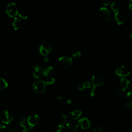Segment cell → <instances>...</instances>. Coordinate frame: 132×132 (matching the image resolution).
<instances>
[{"label":"cell","mask_w":132,"mask_h":132,"mask_svg":"<svg viewBox=\"0 0 132 132\" xmlns=\"http://www.w3.org/2000/svg\"><path fill=\"white\" fill-rule=\"evenodd\" d=\"M52 49V45L51 43L48 41H43L39 45V51L40 54L45 57V61L48 60L47 56L51 52Z\"/></svg>","instance_id":"cell-1"},{"label":"cell","mask_w":132,"mask_h":132,"mask_svg":"<svg viewBox=\"0 0 132 132\" xmlns=\"http://www.w3.org/2000/svg\"><path fill=\"white\" fill-rule=\"evenodd\" d=\"M92 84L93 87H98L102 85L104 82V78L103 76L100 74H95L92 77Z\"/></svg>","instance_id":"cell-6"},{"label":"cell","mask_w":132,"mask_h":132,"mask_svg":"<svg viewBox=\"0 0 132 132\" xmlns=\"http://www.w3.org/2000/svg\"><path fill=\"white\" fill-rule=\"evenodd\" d=\"M8 85L6 80L3 78L0 77V90H3L7 88Z\"/></svg>","instance_id":"cell-19"},{"label":"cell","mask_w":132,"mask_h":132,"mask_svg":"<svg viewBox=\"0 0 132 132\" xmlns=\"http://www.w3.org/2000/svg\"><path fill=\"white\" fill-rule=\"evenodd\" d=\"M8 132H17V131H16L14 129L12 128H9V129H8Z\"/></svg>","instance_id":"cell-37"},{"label":"cell","mask_w":132,"mask_h":132,"mask_svg":"<svg viewBox=\"0 0 132 132\" xmlns=\"http://www.w3.org/2000/svg\"><path fill=\"white\" fill-rule=\"evenodd\" d=\"M55 78L53 77H48L45 83H46V85H51L54 84L55 83Z\"/></svg>","instance_id":"cell-24"},{"label":"cell","mask_w":132,"mask_h":132,"mask_svg":"<svg viewBox=\"0 0 132 132\" xmlns=\"http://www.w3.org/2000/svg\"><path fill=\"white\" fill-rule=\"evenodd\" d=\"M67 128L70 132H75L77 130L78 125L74 122H70L67 123Z\"/></svg>","instance_id":"cell-14"},{"label":"cell","mask_w":132,"mask_h":132,"mask_svg":"<svg viewBox=\"0 0 132 132\" xmlns=\"http://www.w3.org/2000/svg\"><path fill=\"white\" fill-rule=\"evenodd\" d=\"M91 84L89 81H80L77 85V88L80 90H83L85 89L90 88Z\"/></svg>","instance_id":"cell-16"},{"label":"cell","mask_w":132,"mask_h":132,"mask_svg":"<svg viewBox=\"0 0 132 132\" xmlns=\"http://www.w3.org/2000/svg\"><path fill=\"white\" fill-rule=\"evenodd\" d=\"M21 21L18 18H14L12 22V25L14 29L17 30L20 28L21 26Z\"/></svg>","instance_id":"cell-17"},{"label":"cell","mask_w":132,"mask_h":132,"mask_svg":"<svg viewBox=\"0 0 132 132\" xmlns=\"http://www.w3.org/2000/svg\"><path fill=\"white\" fill-rule=\"evenodd\" d=\"M23 132H34V130H33L32 127L29 125L26 127L25 128H24Z\"/></svg>","instance_id":"cell-29"},{"label":"cell","mask_w":132,"mask_h":132,"mask_svg":"<svg viewBox=\"0 0 132 132\" xmlns=\"http://www.w3.org/2000/svg\"><path fill=\"white\" fill-rule=\"evenodd\" d=\"M111 0H103V4L105 6H108L110 3Z\"/></svg>","instance_id":"cell-34"},{"label":"cell","mask_w":132,"mask_h":132,"mask_svg":"<svg viewBox=\"0 0 132 132\" xmlns=\"http://www.w3.org/2000/svg\"><path fill=\"white\" fill-rule=\"evenodd\" d=\"M20 125L23 128L29 126L27 122V119L26 118H23L20 121Z\"/></svg>","instance_id":"cell-22"},{"label":"cell","mask_w":132,"mask_h":132,"mask_svg":"<svg viewBox=\"0 0 132 132\" xmlns=\"http://www.w3.org/2000/svg\"><path fill=\"white\" fill-rule=\"evenodd\" d=\"M69 114L71 117H72L74 119H78L80 116L81 115V112L80 110L78 109H76L73 111H71L70 112Z\"/></svg>","instance_id":"cell-18"},{"label":"cell","mask_w":132,"mask_h":132,"mask_svg":"<svg viewBox=\"0 0 132 132\" xmlns=\"http://www.w3.org/2000/svg\"><path fill=\"white\" fill-rule=\"evenodd\" d=\"M64 129H65L64 126L62 124H60L56 127L55 132H64Z\"/></svg>","instance_id":"cell-23"},{"label":"cell","mask_w":132,"mask_h":132,"mask_svg":"<svg viewBox=\"0 0 132 132\" xmlns=\"http://www.w3.org/2000/svg\"><path fill=\"white\" fill-rule=\"evenodd\" d=\"M56 99H57L58 101H60V102H62V101H63V98H62V97H61V96H57Z\"/></svg>","instance_id":"cell-36"},{"label":"cell","mask_w":132,"mask_h":132,"mask_svg":"<svg viewBox=\"0 0 132 132\" xmlns=\"http://www.w3.org/2000/svg\"><path fill=\"white\" fill-rule=\"evenodd\" d=\"M78 124L83 129H87L90 126V122L89 119L87 118H82L79 120Z\"/></svg>","instance_id":"cell-12"},{"label":"cell","mask_w":132,"mask_h":132,"mask_svg":"<svg viewBox=\"0 0 132 132\" xmlns=\"http://www.w3.org/2000/svg\"><path fill=\"white\" fill-rule=\"evenodd\" d=\"M6 12L10 17H14L18 13V9L16 5L14 3L8 4L6 8Z\"/></svg>","instance_id":"cell-4"},{"label":"cell","mask_w":132,"mask_h":132,"mask_svg":"<svg viewBox=\"0 0 132 132\" xmlns=\"http://www.w3.org/2000/svg\"><path fill=\"white\" fill-rule=\"evenodd\" d=\"M128 1H130V2H132V0H128Z\"/></svg>","instance_id":"cell-40"},{"label":"cell","mask_w":132,"mask_h":132,"mask_svg":"<svg viewBox=\"0 0 132 132\" xmlns=\"http://www.w3.org/2000/svg\"><path fill=\"white\" fill-rule=\"evenodd\" d=\"M115 94L119 98H123L125 96L124 91L119 89L115 92Z\"/></svg>","instance_id":"cell-21"},{"label":"cell","mask_w":132,"mask_h":132,"mask_svg":"<svg viewBox=\"0 0 132 132\" xmlns=\"http://www.w3.org/2000/svg\"><path fill=\"white\" fill-rule=\"evenodd\" d=\"M116 73L119 76L125 77L129 75L130 72L126 67L122 65L117 68L116 70Z\"/></svg>","instance_id":"cell-8"},{"label":"cell","mask_w":132,"mask_h":132,"mask_svg":"<svg viewBox=\"0 0 132 132\" xmlns=\"http://www.w3.org/2000/svg\"><path fill=\"white\" fill-rule=\"evenodd\" d=\"M6 128V127L4 125H0V132H4Z\"/></svg>","instance_id":"cell-33"},{"label":"cell","mask_w":132,"mask_h":132,"mask_svg":"<svg viewBox=\"0 0 132 132\" xmlns=\"http://www.w3.org/2000/svg\"><path fill=\"white\" fill-rule=\"evenodd\" d=\"M19 15L20 18H21L22 19H26L27 18V15L24 12H19Z\"/></svg>","instance_id":"cell-31"},{"label":"cell","mask_w":132,"mask_h":132,"mask_svg":"<svg viewBox=\"0 0 132 132\" xmlns=\"http://www.w3.org/2000/svg\"><path fill=\"white\" fill-rule=\"evenodd\" d=\"M130 37H131V38H132V34L130 35Z\"/></svg>","instance_id":"cell-39"},{"label":"cell","mask_w":132,"mask_h":132,"mask_svg":"<svg viewBox=\"0 0 132 132\" xmlns=\"http://www.w3.org/2000/svg\"><path fill=\"white\" fill-rule=\"evenodd\" d=\"M72 56L75 59H78L81 56V53L79 51H74L72 53Z\"/></svg>","instance_id":"cell-25"},{"label":"cell","mask_w":132,"mask_h":132,"mask_svg":"<svg viewBox=\"0 0 132 132\" xmlns=\"http://www.w3.org/2000/svg\"><path fill=\"white\" fill-rule=\"evenodd\" d=\"M54 74V69L53 67L50 66L44 70L43 75L46 77H50Z\"/></svg>","instance_id":"cell-15"},{"label":"cell","mask_w":132,"mask_h":132,"mask_svg":"<svg viewBox=\"0 0 132 132\" xmlns=\"http://www.w3.org/2000/svg\"><path fill=\"white\" fill-rule=\"evenodd\" d=\"M46 83L42 80H37L33 82L32 87L34 91L38 94H42L44 92L46 88Z\"/></svg>","instance_id":"cell-2"},{"label":"cell","mask_w":132,"mask_h":132,"mask_svg":"<svg viewBox=\"0 0 132 132\" xmlns=\"http://www.w3.org/2000/svg\"><path fill=\"white\" fill-rule=\"evenodd\" d=\"M72 59L70 57L62 56L59 58L58 62L59 65L62 68H69L72 64Z\"/></svg>","instance_id":"cell-5"},{"label":"cell","mask_w":132,"mask_h":132,"mask_svg":"<svg viewBox=\"0 0 132 132\" xmlns=\"http://www.w3.org/2000/svg\"><path fill=\"white\" fill-rule=\"evenodd\" d=\"M125 107L128 109H131L132 108V99L130 100L127 101L124 104Z\"/></svg>","instance_id":"cell-28"},{"label":"cell","mask_w":132,"mask_h":132,"mask_svg":"<svg viewBox=\"0 0 132 132\" xmlns=\"http://www.w3.org/2000/svg\"><path fill=\"white\" fill-rule=\"evenodd\" d=\"M64 103L65 104H66L67 105H68L69 104H70L71 103V100L70 99H69V100H67V101H65L64 102Z\"/></svg>","instance_id":"cell-35"},{"label":"cell","mask_w":132,"mask_h":132,"mask_svg":"<svg viewBox=\"0 0 132 132\" xmlns=\"http://www.w3.org/2000/svg\"><path fill=\"white\" fill-rule=\"evenodd\" d=\"M115 20L118 24H122L125 21V15L123 13L120 11H117L114 14Z\"/></svg>","instance_id":"cell-13"},{"label":"cell","mask_w":132,"mask_h":132,"mask_svg":"<svg viewBox=\"0 0 132 132\" xmlns=\"http://www.w3.org/2000/svg\"><path fill=\"white\" fill-rule=\"evenodd\" d=\"M100 18L105 22H108L110 20V13L108 10L105 7H102L99 11Z\"/></svg>","instance_id":"cell-7"},{"label":"cell","mask_w":132,"mask_h":132,"mask_svg":"<svg viewBox=\"0 0 132 132\" xmlns=\"http://www.w3.org/2000/svg\"><path fill=\"white\" fill-rule=\"evenodd\" d=\"M130 81L125 78H121L119 85V88L125 91L129 87Z\"/></svg>","instance_id":"cell-11"},{"label":"cell","mask_w":132,"mask_h":132,"mask_svg":"<svg viewBox=\"0 0 132 132\" xmlns=\"http://www.w3.org/2000/svg\"><path fill=\"white\" fill-rule=\"evenodd\" d=\"M111 8L112 10V11L115 12L118 11V9H119L118 6L117 4V3L115 2H113L111 4Z\"/></svg>","instance_id":"cell-27"},{"label":"cell","mask_w":132,"mask_h":132,"mask_svg":"<svg viewBox=\"0 0 132 132\" xmlns=\"http://www.w3.org/2000/svg\"><path fill=\"white\" fill-rule=\"evenodd\" d=\"M61 121L62 122V123L63 124H65L66 123L67 121V120H68V118H67V116L65 115V114H62L61 116Z\"/></svg>","instance_id":"cell-30"},{"label":"cell","mask_w":132,"mask_h":132,"mask_svg":"<svg viewBox=\"0 0 132 132\" xmlns=\"http://www.w3.org/2000/svg\"><path fill=\"white\" fill-rule=\"evenodd\" d=\"M27 122L28 125L33 127L36 126L39 122V116L37 114H32L27 118Z\"/></svg>","instance_id":"cell-9"},{"label":"cell","mask_w":132,"mask_h":132,"mask_svg":"<svg viewBox=\"0 0 132 132\" xmlns=\"http://www.w3.org/2000/svg\"><path fill=\"white\" fill-rule=\"evenodd\" d=\"M89 132H109V131L106 128H103L100 126H97L91 129Z\"/></svg>","instance_id":"cell-20"},{"label":"cell","mask_w":132,"mask_h":132,"mask_svg":"<svg viewBox=\"0 0 132 132\" xmlns=\"http://www.w3.org/2000/svg\"><path fill=\"white\" fill-rule=\"evenodd\" d=\"M128 7H129V9L132 11V2H131L129 4Z\"/></svg>","instance_id":"cell-38"},{"label":"cell","mask_w":132,"mask_h":132,"mask_svg":"<svg viewBox=\"0 0 132 132\" xmlns=\"http://www.w3.org/2000/svg\"><path fill=\"white\" fill-rule=\"evenodd\" d=\"M97 93V90L96 89V87H93L91 88V90L90 92V94L91 96L93 97L94 96H95Z\"/></svg>","instance_id":"cell-26"},{"label":"cell","mask_w":132,"mask_h":132,"mask_svg":"<svg viewBox=\"0 0 132 132\" xmlns=\"http://www.w3.org/2000/svg\"><path fill=\"white\" fill-rule=\"evenodd\" d=\"M126 96L130 99H132V88H130L127 93H126Z\"/></svg>","instance_id":"cell-32"},{"label":"cell","mask_w":132,"mask_h":132,"mask_svg":"<svg viewBox=\"0 0 132 132\" xmlns=\"http://www.w3.org/2000/svg\"><path fill=\"white\" fill-rule=\"evenodd\" d=\"M0 119L3 123L8 124L12 121L13 116L10 111L8 110H4L0 114Z\"/></svg>","instance_id":"cell-3"},{"label":"cell","mask_w":132,"mask_h":132,"mask_svg":"<svg viewBox=\"0 0 132 132\" xmlns=\"http://www.w3.org/2000/svg\"><path fill=\"white\" fill-rule=\"evenodd\" d=\"M44 69L40 65H35L33 68V76L36 78H40L43 75Z\"/></svg>","instance_id":"cell-10"}]
</instances>
